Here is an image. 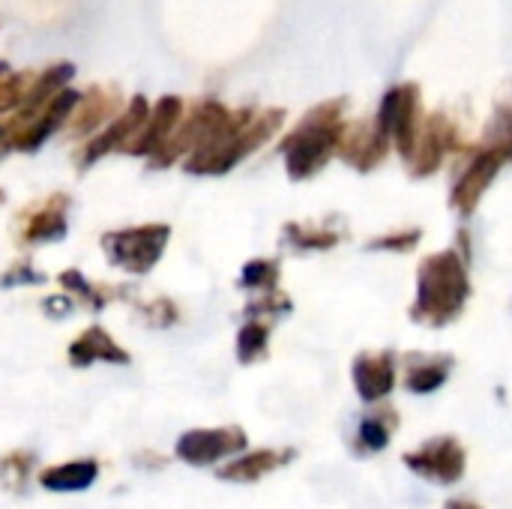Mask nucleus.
<instances>
[{"label":"nucleus","instance_id":"32","mask_svg":"<svg viewBox=\"0 0 512 509\" xmlns=\"http://www.w3.org/2000/svg\"><path fill=\"white\" fill-rule=\"evenodd\" d=\"M3 78H9V66H6V63L0 60V81H3Z\"/></svg>","mask_w":512,"mask_h":509},{"label":"nucleus","instance_id":"13","mask_svg":"<svg viewBox=\"0 0 512 509\" xmlns=\"http://www.w3.org/2000/svg\"><path fill=\"white\" fill-rule=\"evenodd\" d=\"M117 108H120V93L114 87H90L87 93H81V99L72 111L75 114L72 135L84 138V135L96 132Z\"/></svg>","mask_w":512,"mask_h":509},{"label":"nucleus","instance_id":"16","mask_svg":"<svg viewBox=\"0 0 512 509\" xmlns=\"http://www.w3.org/2000/svg\"><path fill=\"white\" fill-rule=\"evenodd\" d=\"M99 477V465L93 459H78V462H63V465H54L48 471H42L39 483L42 489L48 492H84L96 483Z\"/></svg>","mask_w":512,"mask_h":509},{"label":"nucleus","instance_id":"31","mask_svg":"<svg viewBox=\"0 0 512 509\" xmlns=\"http://www.w3.org/2000/svg\"><path fill=\"white\" fill-rule=\"evenodd\" d=\"M444 509H483V507H477V504H468V501H450V504H447Z\"/></svg>","mask_w":512,"mask_h":509},{"label":"nucleus","instance_id":"30","mask_svg":"<svg viewBox=\"0 0 512 509\" xmlns=\"http://www.w3.org/2000/svg\"><path fill=\"white\" fill-rule=\"evenodd\" d=\"M6 150H12V129H9V123H0V156Z\"/></svg>","mask_w":512,"mask_h":509},{"label":"nucleus","instance_id":"25","mask_svg":"<svg viewBox=\"0 0 512 509\" xmlns=\"http://www.w3.org/2000/svg\"><path fill=\"white\" fill-rule=\"evenodd\" d=\"M360 444H363L366 450H372V453H381V450L390 444V429H387L378 417H369V420H363V426H360Z\"/></svg>","mask_w":512,"mask_h":509},{"label":"nucleus","instance_id":"3","mask_svg":"<svg viewBox=\"0 0 512 509\" xmlns=\"http://www.w3.org/2000/svg\"><path fill=\"white\" fill-rule=\"evenodd\" d=\"M339 144V126L330 108H318L288 141H285V165L294 180L312 177Z\"/></svg>","mask_w":512,"mask_h":509},{"label":"nucleus","instance_id":"27","mask_svg":"<svg viewBox=\"0 0 512 509\" xmlns=\"http://www.w3.org/2000/svg\"><path fill=\"white\" fill-rule=\"evenodd\" d=\"M39 282H45V276H42V273H36L30 264H15V267H9V273H3V279H0V285H3V288L39 285Z\"/></svg>","mask_w":512,"mask_h":509},{"label":"nucleus","instance_id":"9","mask_svg":"<svg viewBox=\"0 0 512 509\" xmlns=\"http://www.w3.org/2000/svg\"><path fill=\"white\" fill-rule=\"evenodd\" d=\"M183 120V99L180 96H162L156 102V108L150 111L147 123L141 126V132L126 144V153L132 156H153L162 150V144L174 135V129Z\"/></svg>","mask_w":512,"mask_h":509},{"label":"nucleus","instance_id":"29","mask_svg":"<svg viewBox=\"0 0 512 509\" xmlns=\"http://www.w3.org/2000/svg\"><path fill=\"white\" fill-rule=\"evenodd\" d=\"M417 240H420V231H408V234H399V237H384V240H378L372 246L375 249H411Z\"/></svg>","mask_w":512,"mask_h":509},{"label":"nucleus","instance_id":"22","mask_svg":"<svg viewBox=\"0 0 512 509\" xmlns=\"http://www.w3.org/2000/svg\"><path fill=\"white\" fill-rule=\"evenodd\" d=\"M30 84H33L30 72H15V75L3 78L0 81V114L12 111V108H21L24 96L30 93Z\"/></svg>","mask_w":512,"mask_h":509},{"label":"nucleus","instance_id":"14","mask_svg":"<svg viewBox=\"0 0 512 509\" xmlns=\"http://www.w3.org/2000/svg\"><path fill=\"white\" fill-rule=\"evenodd\" d=\"M66 207H69L66 195H54L51 201H45V204H42V207L27 219L21 240H24V243H30V246H36V243H57V240H63V237H66V231H69V225H66Z\"/></svg>","mask_w":512,"mask_h":509},{"label":"nucleus","instance_id":"18","mask_svg":"<svg viewBox=\"0 0 512 509\" xmlns=\"http://www.w3.org/2000/svg\"><path fill=\"white\" fill-rule=\"evenodd\" d=\"M57 282L63 285L66 297H78L87 309H102V306L108 303V297H105L96 285H90V282L84 279L81 270H66V273H60Z\"/></svg>","mask_w":512,"mask_h":509},{"label":"nucleus","instance_id":"17","mask_svg":"<svg viewBox=\"0 0 512 509\" xmlns=\"http://www.w3.org/2000/svg\"><path fill=\"white\" fill-rule=\"evenodd\" d=\"M288 456L291 453H279V450H258V453H249V456H237V459H231L228 465L219 468V477L228 480V483H255L264 474L285 465Z\"/></svg>","mask_w":512,"mask_h":509},{"label":"nucleus","instance_id":"4","mask_svg":"<svg viewBox=\"0 0 512 509\" xmlns=\"http://www.w3.org/2000/svg\"><path fill=\"white\" fill-rule=\"evenodd\" d=\"M168 240H171L168 225H138V228H123V231H108L102 237V249L114 267L144 276L159 264Z\"/></svg>","mask_w":512,"mask_h":509},{"label":"nucleus","instance_id":"12","mask_svg":"<svg viewBox=\"0 0 512 509\" xmlns=\"http://www.w3.org/2000/svg\"><path fill=\"white\" fill-rule=\"evenodd\" d=\"M69 363L78 366V369H87L93 363H111V366H126L129 363V354L102 330V327H90L84 330L72 348H69Z\"/></svg>","mask_w":512,"mask_h":509},{"label":"nucleus","instance_id":"21","mask_svg":"<svg viewBox=\"0 0 512 509\" xmlns=\"http://www.w3.org/2000/svg\"><path fill=\"white\" fill-rule=\"evenodd\" d=\"M447 381V363H426V366H414L408 372V390L411 393H432Z\"/></svg>","mask_w":512,"mask_h":509},{"label":"nucleus","instance_id":"10","mask_svg":"<svg viewBox=\"0 0 512 509\" xmlns=\"http://www.w3.org/2000/svg\"><path fill=\"white\" fill-rule=\"evenodd\" d=\"M504 150H492V153H483L465 174H462V180L456 183V189H453V207L462 213V216H468V213H474V207L480 204V198H483V192H486V186L495 180V174H498V168H501V162H504Z\"/></svg>","mask_w":512,"mask_h":509},{"label":"nucleus","instance_id":"23","mask_svg":"<svg viewBox=\"0 0 512 509\" xmlns=\"http://www.w3.org/2000/svg\"><path fill=\"white\" fill-rule=\"evenodd\" d=\"M285 237L294 243V246H300V249H330V246H336V234H330V231H312V228H306V225H288L285 228Z\"/></svg>","mask_w":512,"mask_h":509},{"label":"nucleus","instance_id":"24","mask_svg":"<svg viewBox=\"0 0 512 509\" xmlns=\"http://www.w3.org/2000/svg\"><path fill=\"white\" fill-rule=\"evenodd\" d=\"M30 465H33L30 456H6V459L0 462V480H3L12 492H18L21 483L27 480Z\"/></svg>","mask_w":512,"mask_h":509},{"label":"nucleus","instance_id":"6","mask_svg":"<svg viewBox=\"0 0 512 509\" xmlns=\"http://www.w3.org/2000/svg\"><path fill=\"white\" fill-rule=\"evenodd\" d=\"M405 465H408L417 477H426V480L453 486V483H459L462 474H465V450L459 447L456 438H435V441H429L423 450L408 453V456H405Z\"/></svg>","mask_w":512,"mask_h":509},{"label":"nucleus","instance_id":"15","mask_svg":"<svg viewBox=\"0 0 512 509\" xmlns=\"http://www.w3.org/2000/svg\"><path fill=\"white\" fill-rule=\"evenodd\" d=\"M381 129L390 132L405 156H411L414 147V96L408 90H396L387 96L381 108Z\"/></svg>","mask_w":512,"mask_h":509},{"label":"nucleus","instance_id":"7","mask_svg":"<svg viewBox=\"0 0 512 509\" xmlns=\"http://www.w3.org/2000/svg\"><path fill=\"white\" fill-rule=\"evenodd\" d=\"M147 117H150L147 99H144V96H132V102L126 105V111L84 147V153H81V168H90L93 162H99V159H102L105 153H111V150H126V144H129V141L141 132V126L147 123Z\"/></svg>","mask_w":512,"mask_h":509},{"label":"nucleus","instance_id":"1","mask_svg":"<svg viewBox=\"0 0 512 509\" xmlns=\"http://www.w3.org/2000/svg\"><path fill=\"white\" fill-rule=\"evenodd\" d=\"M468 294H471V282H468L465 261L456 252H438L426 258L417 273L414 318L429 324H447L462 312Z\"/></svg>","mask_w":512,"mask_h":509},{"label":"nucleus","instance_id":"5","mask_svg":"<svg viewBox=\"0 0 512 509\" xmlns=\"http://www.w3.org/2000/svg\"><path fill=\"white\" fill-rule=\"evenodd\" d=\"M246 450V435L243 429H195L180 435V441L174 444V456L186 465L195 468H207L216 465L222 459L240 456Z\"/></svg>","mask_w":512,"mask_h":509},{"label":"nucleus","instance_id":"19","mask_svg":"<svg viewBox=\"0 0 512 509\" xmlns=\"http://www.w3.org/2000/svg\"><path fill=\"white\" fill-rule=\"evenodd\" d=\"M267 327L258 321H249L240 333H237V360L240 363H255L258 357L267 354Z\"/></svg>","mask_w":512,"mask_h":509},{"label":"nucleus","instance_id":"28","mask_svg":"<svg viewBox=\"0 0 512 509\" xmlns=\"http://www.w3.org/2000/svg\"><path fill=\"white\" fill-rule=\"evenodd\" d=\"M72 306H75V300L66 297V294H51V297L42 300V309H45L51 318H66V315L72 312Z\"/></svg>","mask_w":512,"mask_h":509},{"label":"nucleus","instance_id":"26","mask_svg":"<svg viewBox=\"0 0 512 509\" xmlns=\"http://www.w3.org/2000/svg\"><path fill=\"white\" fill-rule=\"evenodd\" d=\"M144 318H147L150 327H171L177 321V306L171 300L159 297V300L144 306Z\"/></svg>","mask_w":512,"mask_h":509},{"label":"nucleus","instance_id":"11","mask_svg":"<svg viewBox=\"0 0 512 509\" xmlns=\"http://www.w3.org/2000/svg\"><path fill=\"white\" fill-rule=\"evenodd\" d=\"M354 384L363 402H381L396 387V366L390 354H363L354 363Z\"/></svg>","mask_w":512,"mask_h":509},{"label":"nucleus","instance_id":"33","mask_svg":"<svg viewBox=\"0 0 512 509\" xmlns=\"http://www.w3.org/2000/svg\"><path fill=\"white\" fill-rule=\"evenodd\" d=\"M0 201H3V192H0Z\"/></svg>","mask_w":512,"mask_h":509},{"label":"nucleus","instance_id":"2","mask_svg":"<svg viewBox=\"0 0 512 509\" xmlns=\"http://www.w3.org/2000/svg\"><path fill=\"white\" fill-rule=\"evenodd\" d=\"M282 123V111H267L261 117H252V123L246 129H240L237 135L213 144V147H204V150H195L189 159H186V171L189 174H228L240 159H246L252 150H258Z\"/></svg>","mask_w":512,"mask_h":509},{"label":"nucleus","instance_id":"8","mask_svg":"<svg viewBox=\"0 0 512 509\" xmlns=\"http://www.w3.org/2000/svg\"><path fill=\"white\" fill-rule=\"evenodd\" d=\"M78 99H81V93H75V90H69V87H66L63 93H57L33 120H27L21 129L12 132V150H24V153L39 150V147L45 144V138H51V135L72 117Z\"/></svg>","mask_w":512,"mask_h":509},{"label":"nucleus","instance_id":"20","mask_svg":"<svg viewBox=\"0 0 512 509\" xmlns=\"http://www.w3.org/2000/svg\"><path fill=\"white\" fill-rule=\"evenodd\" d=\"M276 282H279V267H276V261H264V258H258V261H249L246 267H243V273H240V285L243 288H252V291H273L276 288Z\"/></svg>","mask_w":512,"mask_h":509}]
</instances>
